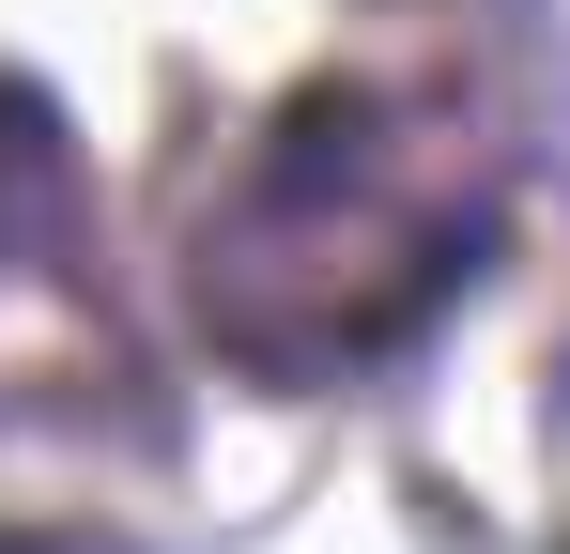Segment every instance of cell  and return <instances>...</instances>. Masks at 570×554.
<instances>
[{"label": "cell", "instance_id": "1", "mask_svg": "<svg viewBox=\"0 0 570 554\" xmlns=\"http://www.w3.org/2000/svg\"><path fill=\"white\" fill-rule=\"evenodd\" d=\"M509 185V139L463 62H385L308 92L200 216V308L263 369H340L401 339Z\"/></svg>", "mask_w": 570, "mask_h": 554}]
</instances>
